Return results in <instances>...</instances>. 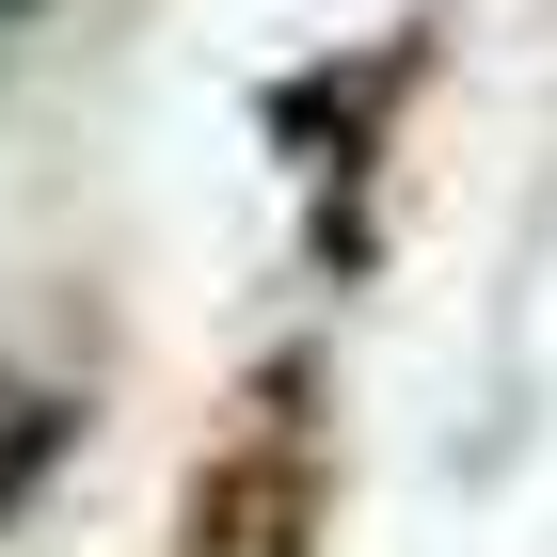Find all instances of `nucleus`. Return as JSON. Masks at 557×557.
<instances>
[{
	"label": "nucleus",
	"instance_id": "f257e3e1",
	"mask_svg": "<svg viewBox=\"0 0 557 557\" xmlns=\"http://www.w3.org/2000/svg\"><path fill=\"white\" fill-rule=\"evenodd\" d=\"M64 446H81V398L33 383V367H0V525H16L48 478H64Z\"/></svg>",
	"mask_w": 557,
	"mask_h": 557
}]
</instances>
